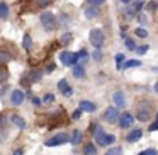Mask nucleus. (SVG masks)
I'll return each instance as SVG.
<instances>
[{
    "label": "nucleus",
    "mask_w": 158,
    "mask_h": 155,
    "mask_svg": "<svg viewBox=\"0 0 158 155\" xmlns=\"http://www.w3.org/2000/svg\"><path fill=\"white\" fill-rule=\"evenodd\" d=\"M94 138H95V141H97L99 145H102V147L110 145V143H114V141H116V136H114V135H107L106 131L102 130V128H95Z\"/></svg>",
    "instance_id": "1"
},
{
    "label": "nucleus",
    "mask_w": 158,
    "mask_h": 155,
    "mask_svg": "<svg viewBox=\"0 0 158 155\" xmlns=\"http://www.w3.org/2000/svg\"><path fill=\"white\" fill-rule=\"evenodd\" d=\"M41 24L46 31H55L56 28V17L51 12H43L41 14Z\"/></svg>",
    "instance_id": "2"
},
{
    "label": "nucleus",
    "mask_w": 158,
    "mask_h": 155,
    "mask_svg": "<svg viewBox=\"0 0 158 155\" xmlns=\"http://www.w3.org/2000/svg\"><path fill=\"white\" fill-rule=\"evenodd\" d=\"M89 38H90V43H92L94 48L100 50V46L104 45V32H102V29H92Z\"/></svg>",
    "instance_id": "3"
},
{
    "label": "nucleus",
    "mask_w": 158,
    "mask_h": 155,
    "mask_svg": "<svg viewBox=\"0 0 158 155\" xmlns=\"http://www.w3.org/2000/svg\"><path fill=\"white\" fill-rule=\"evenodd\" d=\"M66 141H70L68 135L66 133H58V135H55L53 138L46 140V147H58V145H63V143H66Z\"/></svg>",
    "instance_id": "4"
},
{
    "label": "nucleus",
    "mask_w": 158,
    "mask_h": 155,
    "mask_svg": "<svg viewBox=\"0 0 158 155\" xmlns=\"http://www.w3.org/2000/svg\"><path fill=\"white\" fill-rule=\"evenodd\" d=\"M60 60H61L63 65L72 67V65H77V62H78V55H77V53H72V51H63L61 55H60Z\"/></svg>",
    "instance_id": "5"
},
{
    "label": "nucleus",
    "mask_w": 158,
    "mask_h": 155,
    "mask_svg": "<svg viewBox=\"0 0 158 155\" xmlns=\"http://www.w3.org/2000/svg\"><path fill=\"white\" fill-rule=\"evenodd\" d=\"M104 119L109 121V123H116L119 119V111H116V107H107L106 113H104Z\"/></svg>",
    "instance_id": "6"
},
{
    "label": "nucleus",
    "mask_w": 158,
    "mask_h": 155,
    "mask_svg": "<svg viewBox=\"0 0 158 155\" xmlns=\"http://www.w3.org/2000/svg\"><path fill=\"white\" fill-rule=\"evenodd\" d=\"M133 123H134V118L131 116L129 113H123V114H121V118H119V126L121 128H129Z\"/></svg>",
    "instance_id": "7"
},
{
    "label": "nucleus",
    "mask_w": 158,
    "mask_h": 155,
    "mask_svg": "<svg viewBox=\"0 0 158 155\" xmlns=\"http://www.w3.org/2000/svg\"><path fill=\"white\" fill-rule=\"evenodd\" d=\"M24 92L22 90H14V92L10 94V102L14 104V106H21L22 102H24Z\"/></svg>",
    "instance_id": "8"
},
{
    "label": "nucleus",
    "mask_w": 158,
    "mask_h": 155,
    "mask_svg": "<svg viewBox=\"0 0 158 155\" xmlns=\"http://www.w3.org/2000/svg\"><path fill=\"white\" fill-rule=\"evenodd\" d=\"M112 101H114V106L116 107H124L126 106V97H124V94L121 92V90H116V92H114Z\"/></svg>",
    "instance_id": "9"
},
{
    "label": "nucleus",
    "mask_w": 158,
    "mask_h": 155,
    "mask_svg": "<svg viewBox=\"0 0 158 155\" xmlns=\"http://www.w3.org/2000/svg\"><path fill=\"white\" fill-rule=\"evenodd\" d=\"M14 60V53L9 50H0V63H9Z\"/></svg>",
    "instance_id": "10"
},
{
    "label": "nucleus",
    "mask_w": 158,
    "mask_h": 155,
    "mask_svg": "<svg viewBox=\"0 0 158 155\" xmlns=\"http://www.w3.org/2000/svg\"><path fill=\"white\" fill-rule=\"evenodd\" d=\"M41 80V72L39 70H31L27 75V85H31V84H36Z\"/></svg>",
    "instance_id": "11"
},
{
    "label": "nucleus",
    "mask_w": 158,
    "mask_h": 155,
    "mask_svg": "<svg viewBox=\"0 0 158 155\" xmlns=\"http://www.w3.org/2000/svg\"><path fill=\"white\" fill-rule=\"evenodd\" d=\"M99 7L97 5H90V7H87L85 9V17L87 19H95L97 15H99Z\"/></svg>",
    "instance_id": "12"
},
{
    "label": "nucleus",
    "mask_w": 158,
    "mask_h": 155,
    "mask_svg": "<svg viewBox=\"0 0 158 155\" xmlns=\"http://www.w3.org/2000/svg\"><path fill=\"white\" fill-rule=\"evenodd\" d=\"M141 136H143V131H141V130H133V131H131V133L126 136V140L129 141V143H134V141H138Z\"/></svg>",
    "instance_id": "13"
},
{
    "label": "nucleus",
    "mask_w": 158,
    "mask_h": 155,
    "mask_svg": "<svg viewBox=\"0 0 158 155\" xmlns=\"http://www.w3.org/2000/svg\"><path fill=\"white\" fill-rule=\"evenodd\" d=\"M80 109L85 111V113H94L95 111V104L90 102V101H82L80 102Z\"/></svg>",
    "instance_id": "14"
},
{
    "label": "nucleus",
    "mask_w": 158,
    "mask_h": 155,
    "mask_svg": "<svg viewBox=\"0 0 158 155\" xmlns=\"http://www.w3.org/2000/svg\"><path fill=\"white\" fill-rule=\"evenodd\" d=\"M10 121H12V123H14L15 126L19 128V130H24V128H26V121L22 119L21 116H17V114H14V116L10 118Z\"/></svg>",
    "instance_id": "15"
},
{
    "label": "nucleus",
    "mask_w": 158,
    "mask_h": 155,
    "mask_svg": "<svg viewBox=\"0 0 158 155\" xmlns=\"http://www.w3.org/2000/svg\"><path fill=\"white\" fill-rule=\"evenodd\" d=\"M138 119L139 121L150 119V111H148V107H139V111H138Z\"/></svg>",
    "instance_id": "16"
},
{
    "label": "nucleus",
    "mask_w": 158,
    "mask_h": 155,
    "mask_svg": "<svg viewBox=\"0 0 158 155\" xmlns=\"http://www.w3.org/2000/svg\"><path fill=\"white\" fill-rule=\"evenodd\" d=\"M73 75H75L77 79H82V77H85V68H83L82 65H75V67H73Z\"/></svg>",
    "instance_id": "17"
},
{
    "label": "nucleus",
    "mask_w": 158,
    "mask_h": 155,
    "mask_svg": "<svg viewBox=\"0 0 158 155\" xmlns=\"http://www.w3.org/2000/svg\"><path fill=\"white\" fill-rule=\"evenodd\" d=\"M80 140H82V131H80V130H75V131H73V136L70 138V141H72L73 145H78Z\"/></svg>",
    "instance_id": "18"
},
{
    "label": "nucleus",
    "mask_w": 158,
    "mask_h": 155,
    "mask_svg": "<svg viewBox=\"0 0 158 155\" xmlns=\"http://www.w3.org/2000/svg\"><path fill=\"white\" fill-rule=\"evenodd\" d=\"M9 15V5L5 2H0V17L5 19Z\"/></svg>",
    "instance_id": "19"
},
{
    "label": "nucleus",
    "mask_w": 158,
    "mask_h": 155,
    "mask_svg": "<svg viewBox=\"0 0 158 155\" xmlns=\"http://www.w3.org/2000/svg\"><path fill=\"white\" fill-rule=\"evenodd\" d=\"M7 79H9V72H7V68L0 65V84H4Z\"/></svg>",
    "instance_id": "20"
},
{
    "label": "nucleus",
    "mask_w": 158,
    "mask_h": 155,
    "mask_svg": "<svg viewBox=\"0 0 158 155\" xmlns=\"http://www.w3.org/2000/svg\"><path fill=\"white\" fill-rule=\"evenodd\" d=\"M97 153V150H95V145H92V143H89L85 147V150H83V155H95Z\"/></svg>",
    "instance_id": "21"
},
{
    "label": "nucleus",
    "mask_w": 158,
    "mask_h": 155,
    "mask_svg": "<svg viewBox=\"0 0 158 155\" xmlns=\"http://www.w3.org/2000/svg\"><path fill=\"white\" fill-rule=\"evenodd\" d=\"M134 67H141V62H138V60H129V62L124 63L123 68H134Z\"/></svg>",
    "instance_id": "22"
},
{
    "label": "nucleus",
    "mask_w": 158,
    "mask_h": 155,
    "mask_svg": "<svg viewBox=\"0 0 158 155\" xmlns=\"http://www.w3.org/2000/svg\"><path fill=\"white\" fill-rule=\"evenodd\" d=\"M22 46H24L26 50H31L32 43H31V36H29V34H26V36H24V39H22Z\"/></svg>",
    "instance_id": "23"
},
{
    "label": "nucleus",
    "mask_w": 158,
    "mask_h": 155,
    "mask_svg": "<svg viewBox=\"0 0 158 155\" xmlns=\"http://www.w3.org/2000/svg\"><path fill=\"white\" fill-rule=\"evenodd\" d=\"M58 89L61 90V94H65L66 90L70 89V87H68V82H66V80H60V82H58Z\"/></svg>",
    "instance_id": "24"
},
{
    "label": "nucleus",
    "mask_w": 158,
    "mask_h": 155,
    "mask_svg": "<svg viewBox=\"0 0 158 155\" xmlns=\"http://www.w3.org/2000/svg\"><path fill=\"white\" fill-rule=\"evenodd\" d=\"M70 41H72V34H70V32H66V34L61 36V45H68Z\"/></svg>",
    "instance_id": "25"
},
{
    "label": "nucleus",
    "mask_w": 158,
    "mask_h": 155,
    "mask_svg": "<svg viewBox=\"0 0 158 155\" xmlns=\"http://www.w3.org/2000/svg\"><path fill=\"white\" fill-rule=\"evenodd\" d=\"M77 55H78V62H80V60H82V62H85V60L89 58V55H87L85 50H80V51L77 53Z\"/></svg>",
    "instance_id": "26"
},
{
    "label": "nucleus",
    "mask_w": 158,
    "mask_h": 155,
    "mask_svg": "<svg viewBox=\"0 0 158 155\" xmlns=\"http://www.w3.org/2000/svg\"><path fill=\"white\" fill-rule=\"evenodd\" d=\"M53 101H55V96H53V94H46V96L43 97V102H46V104H51Z\"/></svg>",
    "instance_id": "27"
},
{
    "label": "nucleus",
    "mask_w": 158,
    "mask_h": 155,
    "mask_svg": "<svg viewBox=\"0 0 158 155\" xmlns=\"http://www.w3.org/2000/svg\"><path fill=\"white\" fill-rule=\"evenodd\" d=\"M123 60H124V55H116V62H117V68L119 70H123V65H121V63H123Z\"/></svg>",
    "instance_id": "28"
},
{
    "label": "nucleus",
    "mask_w": 158,
    "mask_h": 155,
    "mask_svg": "<svg viewBox=\"0 0 158 155\" xmlns=\"http://www.w3.org/2000/svg\"><path fill=\"white\" fill-rule=\"evenodd\" d=\"M136 34L139 36V38H146V36H148V32H146V29H143V28H138V29H136Z\"/></svg>",
    "instance_id": "29"
},
{
    "label": "nucleus",
    "mask_w": 158,
    "mask_h": 155,
    "mask_svg": "<svg viewBox=\"0 0 158 155\" xmlns=\"http://www.w3.org/2000/svg\"><path fill=\"white\" fill-rule=\"evenodd\" d=\"M126 48L131 50V51H133V50H136V45H134L133 39H126Z\"/></svg>",
    "instance_id": "30"
},
{
    "label": "nucleus",
    "mask_w": 158,
    "mask_h": 155,
    "mask_svg": "<svg viewBox=\"0 0 158 155\" xmlns=\"http://www.w3.org/2000/svg\"><path fill=\"white\" fill-rule=\"evenodd\" d=\"M94 60H95V62H100V60H102V51H100V50H97V51L94 53Z\"/></svg>",
    "instance_id": "31"
},
{
    "label": "nucleus",
    "mask_w": 158,
    "mask_h": 155,
    "mask_svg": "<svg viewBox=\"0 0 158 155\" xmlns=\"http://www.w3.org/2000/svg\"><path fill=\"white\" fill-rule=\"evenodd\" d=\"M139 155H156V150H153V148H148V150L141 152Z\"/></svg>",
    "instance_id": "32"
},
{
    "label": "nucleus",
    "mask_w": 158,
    "mask_h": 155,
    "mask_svg": "<svg viewBox=\"0 0 158 155\" xmlns=\"http://www.w3.org/2000/svg\"><path fill=\"white\" fill-rule=\"evenodd\" d=\"M87 2H89L90 5H97V7H99V5H100V4H104L106 0H87Z\"/></svg>",
    "instance_id": "33"
},
{
    "label": "nucleus",
    "mask_w": 158,
    "mask_h": 155,
    "mask_svg": "<svg viewBox=\"0 0 158 155\" xmlns=\"http://www.w3.org/2000/svg\"><path fill=\"white\" fill-rule=\"evenodd\" d=\"M119 153H121V148L116 147V148H112V150H109V153H107V155H119Z\"/></svg>",
    "instance_id": "34"
},
{
    "label": "nucleus",
    "mask_w": 158,
    "mask_h": 155,
    "mask_svg": "<svg viewBox=\"0 0 158 155\" xmlns=\"http://www.w3.org/2000/svg\"><path fill=\"white\" fill-rule=\"evenodd\" d=\"M134 51H138L139 55H143V53H146V51H148V46H139V48H136Z\"/></svg>",
    "instance_id": "35"
},
{
    "label": "nucleus",
    "mask_w": 158,
    "mask_h": 155,
    "mask_svg": "<svg viewBox=\"0 0 158 155\" xmlns=\"http://www.w3.org/2000/svg\"><path fill=\"white\" fill-rule=\"evenodd\" d=\"M80 116H82V109H80V107H78V109H77L75 113H73V119H78Z\"/></svg>",
    "instance_id": "36"
},
{
    "label": "nucleus",
    "mask_w": 158,
    "mask_h": 155,
    "mask_svg": "<svg viewBox=\"0 0 158 155\" xmlns=\"http://www.w3.org/2000/svg\"><path fill=\"white\" fill-rule=\"evenodd\" d=\"M156 130H158V116H156V121L150 126V131H156Z\"/></svg>",
    "instance_id": "37"
},
{
    "label": "nucleus",
    "mask_w": 158,
    "mask_h": 155,
    "mask_svg": "<svg viewBox=\"0 0 158 155\" xmlns=\"http://www.w3.org/2000/svg\"><path fill=\"white\" fill-rule=\"evenodd\" d=\"M72 94H73V89H72V87H70V89H68V90H66V92H65V94H63V96H66V97H68V96H72Z\"/></svg>",
    "instance_id": "38"
},
{
    "label": "nucleus",
    "mask_w": 158,
    "mask_h": 155,
    "mask_svg": "<svg viewBox=\"0 0 158 155\" xmlns=\"http://www.w3.org/2000/svg\"><path fill=\"white\" fill-rule=\"evenodd\" d=\"M48 4H49L48 0H39V5H41V7H44V5H48Z\"/></svg>",
    "instance_id": "39"
},
{
    "label": "nucleus",
    "mask_w": 158,
    "mask_h": 155,
    "mask_svg": "<svg viewBox=\"0 0 158 155\" xmlns=\"http://www.w3.org/2000/svg\"><path fill=\"white\" fill-rule=\"evenodd\" d=\"M53 70H56V67L53 65V63H49V65H48V72H53Z\"/></svg>",
    "instance_id": "40"
},
{
    "label": "nucleus",
    "mask_w": 158,
    "mask_h": 155,
    "mask_svg": "<svg viewBox=\"0 0 158 155\" xmlns=\"http://www.w3.org/2000/svg\"><path fill=\"white\" fill-rule=\"evenodd\" d=\"M32 102H34V106H39V104H41V101H39L38 97H34V99H32Z\"/></svg>",
    "instance_id": "41"
},
{
    "label": "nucleus",
    "mask_w": 158,
    "mask_h": 155,
    "mask_svg": "<svg viewBox=\"0 0 158 155\" xmlns=\"http://www.w3.org/2000/svg\"><path fill=\"white\" fill-rule=\"evenodd\" d=\"M14 155H22V150H15V152H14Z\"/></svg>",
    "instance_id": "42"
},
{
    "label": "nucleus",
    "mask_w": 158,
    "mask_h": 155,
    "mask_svg": "<svg viewBox=\"0 0 158 155\" xmlns=\"http://www.w3.org/2000/svg\"><path fill=\"white\" fill-rule=\"evenodd\" d=\"M153 89H155V92H156V94H158V82H156V84H155V87H153Z\"/></svg>",
    "instance_id": "43"
},
{
    "label": "nucleus",
    "mask_w": 158,
    "mask_h": 155,
    "mask_svg": "<svg viewBox=\"0 0 158 155\" xmlns=\"http://www.w3.org/2000/svg\"><path fill=\"white\" fill-rule=\"evenodd\" d=\"M133 0H123V4H131Z\"/></svg>",
    "instance_id": "44"
}]
</instances>
